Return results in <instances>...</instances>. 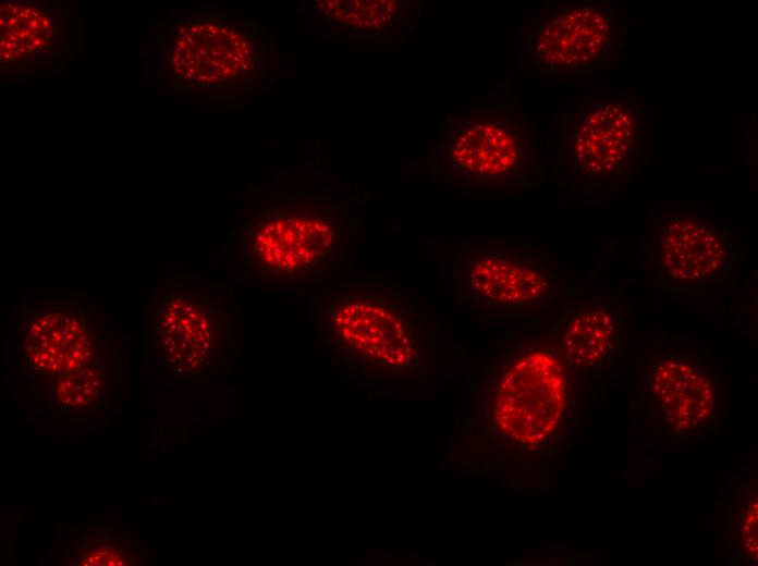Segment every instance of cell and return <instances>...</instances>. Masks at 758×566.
<instances>
[{"instance_id":"obj_1","label":"cell","mask_w":758,"mask_h":566,"mask_svg":"<svg viewBox=\"0 0 758 566\" xmlns=\"http://www.w3.org/2000/svg\"><path fill=\"white\" fill-rule=\"evenodd\" d=\"M639 257L649 285L673 296L732 285L738 260L736 243L712 211L682 205L651 212Z\"/></svg>"},{"instance_id":"obj_2","label":"cell","mask_w":758,"mask_h":566,"mask_svg":"<svg viewBox=\"0 0 758 566\" xmlns=\"http://www.w3.org/2000/svg\"><path fill=\"white\" fill-rule=\"evenodd\" d=\"M562 137L567 165L588 188L614 189L646 160L649 118L628 91L596 93L575 107Z\"/></svg>"},{"instance_id":"obj_3","label":"cell","mask_w":758,"mask_h":566,"mask_svg":"<svg viewBox=\"0 0 758 566\" xmlns=\"http://www.w3.org/2000/svg\"><path fill=\"white\" fill-rule=\"evenodd\" d=\"M538 144L535 126L517 110L476 108L445 119L433 156L459 179L517 187L536 173Z\"/></svg>"},{"instance_id":"obj_4","label":"cell","mask_w":758,"mask_h":566,"mask_svg":"<svg viewBox=\"0 0 758 566\" xmlns=\"http://www.w3.org/2000/svg\"><path fill=\"white\" fill-rule=\"evenodd\" d=\"M618 5L563 4L542 15L525 39L529 61L553 72H590L610 65L623 37Z\"/></svg>"},{"instance_id":"obj_5","label":"cell","mask_w":758,"mask_h":566,"mask_svg":"<svg viewBox=\"0 0 758 566\" xmlns=\"http://www.w3.org/2000/svg\"><path fill=\"white\" fill-rule=\"evenodd\" d=\"M567 403V376L558 355L534 348L501 377L492 402L500 432L524 446L543 443L557 430Z\"/></svg>"},{"instance_id":"obj_6","label":"cell","mask_w":758,"mask_h":566,"mask_svg":"<svg viewBox=\"0 0 758 566\" xmlns=\"http://www.w3.org/2000/svg\"><path fill=\"white\" fill-rule=\"evenodd\" d=\"M338 225L329 213L303 206L264 213L252 226L248 258L259 274L278 280H304L331 263Z\"/></svg>"},{"instance_id":"obj_7","label":"cell","mask_w":758,"mask_h":566,"mask_svg":"<svg viewBox=\"0 0 758 566\" xmlns=\"http://www.w3.org/2000/svg\"><path fill=\"white\" fill-rule=\"evenodd\" d=\"M329 300V327L349 350L388 368L416 360V334L399 299L380 292L342 290Z\"/></svg>"},{"instance_id":"obj_8","label":"cell","mask_w":758,"mask_h":566,"mask_svg":"<svg viewBox=\"0 0 758 566\" xmlns=\"http://www.w3.org/2000/svg\"><path fill=\"white\" fill-rule=\"evenodd\" d=\"M646 394L664 421L676 431H693L709 422L719 406V381L697 352L662 348L645 367Z\"/></svg>"},{"instance_id":"obj_9","label":"cell","mask_w":758,"mask_h":566,"mask_svg":"<svg viewBox=\"0 0 758 566\" xmlns=\"http://www.w3.org/2000/svg\"><path fill=\"white\" fill-rule=\"evenodd\" d=\"M470 292L502 309L526 311L553 299L558 276L552 266L535 250L497 248L476 257L469 266Z\"/></svg>"},{"instance_id":"obj_10","label":"cell","mask_w":758,"mask_h":566,"mask_svg":"<svg viewBox=\"0 0 758 566\" xmlns=\"http://www.w3.org/2000/svg\"><path fill=\"white\" fill-rule=\"evenodd\" d=\"M627 312L622 292L608 288L565 305L561 352L573 370L596 374L611 365L622 344Z\"/></svg>"},{"instance_id":"obj_11","label":"cell","mask_w":758,"mask_h":566,"mask_svg":"<svg viewBox=\"0 0 758 566\" xmlns=\"http://www.w3.org/2000/svg\"><path fill=\"white\" fill-rule=\"evenodd\" d=\"M216 297L194 288L174 287L161 299L158 332L166 361L191 372L208 362L216 342Z\"/></svg>"},{"instance_id":"obj_12","label":"cell","mask_w":758,"mask_h":566,"mask_svg":"<svg viewBox=\"0 0 758 566\" xmlns=\"http://www.w3.org/2000/svg\"><path fill=\"white\" fill-rule=\"evenodd\" d=\"M176 46V72L205 84L250 73L259 62L250 34L218 23L193 26Z\"/></svg>"},{"instance_id":"obj_13","label":"cell","mask_w":758,"mask_h":566,"mask_svg":"<svg viewBox=\"0 0 758 566\" xmlns=\"http://www.w3.org/2000/svg\"><path fill=\"white\" fill-rule=\"evenodd\" d=\"M82 312L64 309H45L33 316L26 340V350L40 369L64 373L80 370L91 355L89 332L82 324Z\"/></svg>"},{"instance_id":"obj_14","label":"cell","mask_w":758,"mask_h":566,"mask_svg":"<svg viewBox=\"0 0 758 566\" xmlns=\"http://www.w3.org/2000/svg\"><path fill=\"white\" fill-rule=\"evenodd\" d=\"M322 14L333 24L356 33H378L395 26L404 15L401 1H319Z\"/></svg>"},{"instance_id":"obj_15","label":"cell","mask_w":758,"mask_h":566,"mask_svg":"<svg viewBox=\"0 0 758 566\" xmlns=\"http://www.w3.org/2000/svg\"><path fill=\"white\" fill-rule=\"evenodd\" d=\"M741 545L745 554L757 561V497H751L744 506L739 522Z\"/></svg>"}]
</instances>
